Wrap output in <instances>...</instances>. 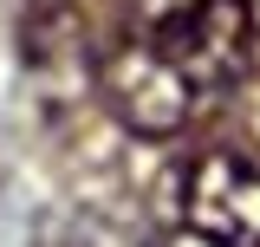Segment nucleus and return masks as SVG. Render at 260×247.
I'll use <instances>...</instances> for the list:
<instances>
[{
	"mask_svg": "<svg viewBox=\"0 0 260 247\" xmlns=\"http://www.w3.org/2000/svg\"><path fill=\"white\" fill-rule=\"evenodd\" d=\"M130 39H143L156 59H169L195 85V98L228 91L254 59L247 0H143Z\"/></svg>",
	"mask_w": 260,
	"mask_h": 247,
	"instance_id": "obj_1",
	"label": "nucleus"
},
{
	"mask_svg": "<svg viewBox=\"0 0 260 247\" xmlns=\"http://www.w3.org/2000/svg\"><path fill=\"white\" fill-rule=\"evenodd\" d=\"M182 228L208 247H260V169L234 150H208L176 189Z\"/></svg>",
	"mask_w": 260,
	"mask_h": 247,
	"instance_id": "obj_2",
	"label": "nucleus"
},
{
	"mask_svg": "<svg viewBox=\"0 0 260 247\" xmlns=\"http://www.w3.org/2000/svg\"><path fill=\"white\" fill-rule=\"evenodd\" d=\"M98 91L111 104V117L137 130V137H169V130H182L195 117V85L176 72L169 59H156L143 39H124L111 59L98 65Z\"/></svg>",
	"mask_w": 260,
	"mask_h": 247,
	"instance_id": "obj_3",
	"label": "nucleus"
}]
</instances>
